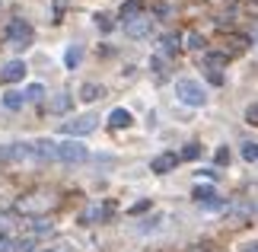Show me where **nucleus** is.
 <instances>
[{
    "label": "nucleus",
    "instance_id": "obj_1",
    "mask_svg": "<svg viewBox=\"0 0 258 252\" xmlns=\"http://www.w3.org/2000/svg\"><path fill=\"white\" fill-rule=\"evenodd\" d=\"M175 96H178V103H182V106H191V109L207 106V89L198 83V80H191V77L175 80Z\"/></svg>",
    "mask_w": 258,
    "mask_h": 252
},
{
    "label": "nucleus",
    "instance_id": "obj_2",
    "mask_svg": "<svg viewBox=\"0 0 258 252\" xmlns=\"http://www.w3.org/2000/svg\"><path fill=\"white\" fill-rule=\"evenodd\" d=\"M0 160L4 163H16V166H35L42 160L35 157V150L29 140H19V144H10V147H0Z\"/></svg>",
    "mask_w": 258,
    "mask_h": 252
},
{
    "label": "nucleus",
    "instance_id": "obj_3",
    "mask_svg": "<svg viewBox=\"0 0 258 252\" xmlns=\"http://www.w3.org/2000/svg\"><path fill=\"white\" fill-rule=\"evenodd\" d=\"M7 42L16 45V48H26L29 42H32V26H29L26 19H10V26H7Z\"/></svg>",
    "mask_w": 258,
    "mask_h": 252
},
{
    "label": "nucleus",
    "instance_id": "obj_4",
    "mask_svg": "<svg viewBox=\"0 0 258 252\" xmlns=\"http://www.w3.org/2000/svg\"><path fill=\"white\" fill-rule=\"evenodd\" d=\"M99 128V115H80V118H71V122H64V134H93Z\"/></svg>",
    "mask_w": 258,
    "mask_h": 252
},
{
    "label": "nucleus",
    "instance_id": "obj_5",
    "mask_svg": "<svg viewBox=\"0 0 258 252\" xmlns=\"http://www.w3.org/2000/svg\"><path fill=\"white\" fill-rule=\"evenodd\" d=\"M153 32V19L150 16H127L124 19V35L127 38H144Z\"/></svg>",
    "mask_w": 258,
    "mask_h": 252
},
{
    "label": "nucleus",
    "instance_id": "obj_6",
    "mask_svg": "<svg viewBox=\"0 0 258 252\" xmlns=\"http://www.w3.org/2000/svg\"><path fill=\"white\" fill-rule=\"evenodd\" d=\"M89 150L86 144H57V160L61 163H86Z\"/></svg>",
    "mask_w": 258,
    "mask_h": 252
},
{
    "label": "nucleus",
    "instance_id": "obj_7",
    "mask_svg": "<svg viewBox=\"0 0 258 252\" xmlns=\"http://www.w3.org/2000/svg\"><path fill=\"white\" fill-rule=\"evenodd\" d=\"M29 144H32L35 157L42 160V163H54V160H57V144L51 137H35V140H29Z\"/></svg>",
    "mask_w": 258,
    "mask_h": 252
},
{
    "label": "nucleus",
    "instance_id": "obj_8",
    "mask_svg": "<svg viewBox=\"0 0 258 252\" xmlns=\"http://www.w3.org/2000/svg\"><path fill=\"white\" fill-rule=\"evenodd\" d=\"M23 77H26V64L23 61H10V64H4V70H0V80H4V83H19Z\"/></svg>",
    "mask_w": 258,
    "mask_h": 252
},
{
    "label": "nucleus",
    "instance_id": "obj_9",
    "mask_svg": "<svg viewBox=\"0 0 258 252\" xmlns=\"http://www.w3.org/2000/svg\"><path fill=\"white\" fill-rule=\"evenodd\" d=\"M223 64H226V58L223 55H204V67H207V74H211V80H214V83H220V80H223V74H220V70H223Z\"/></svg>",
    "mask_w": 258,
    "mask_h": 252
},
{
    "label": "nucleus",
    "instance_id": "obj_10",
    "mask_svg": "<svg viewBox=\"0 0 258 252\" xmlns=\"http://www.w3.org/2000/svg\"><path fill=\"white\" fill-rule=\"evenodd\" d=\"M108 214H112V208H108V205H89L80 214V220H83V224H99V220L108 217Z\"/></svg>",
    "mask_w": 258,
    "mask_h": 252
},
{
    "label": "nucleus",
    "instance_id": "obj_11",
    "mask_svg": "<svg viewBox=\"0 0 258 252\" xmlns=\"http://www.w3.org/2000/svg\"><path fill=\"white\" fill-rule=\"evenodd\" d=\"M175 163H178V157H175V154H160V157H156L153 163H150V169H153L156 176H163V173H172Z\"/></svg>",
    "mask_w": 258,
    "mask_h": 252
},
{
    "label": "nucleus",
    "instance_id": "obj_12",
    "mask_svg": "<svg viewBox=\"0 0 258 252\" xmlns=\"http://www.w3.org/2000/svg\"><path fill=\"white\" fill-rule=\"evenodd\" d=\"M195 201H198V205H207V208H220L223 205V201L217 198V191L207 188V185H198L195 188Z\"/></svg>",
    "mask_w": 258,
    "mask_h": 252
},
{
    "label": "nucleus",
    "instance_id": "obj_13",
    "mask_svg": "<svg viewBox=\"0 0 258 252\" xmlns=\"http://www.w3.org/2000/svg\"><path fill=\"white\" fill-rule=\"evenodd\" d=\"M80 64H83V45H71L64 52V67L67 70H77Z\"/></svg>",
    "mask_w": 258,
    "mask_h": 252
},
{
    "label": "nucleus",
    "instance_id": "obj_14",
    "mask_svg": "<svg viewBox=\"0 0 258 252\" xmlns=\"http://www.w3.org/2000/svg\"><path fill=\"white\" fill-rule=\"evenodd\" d=\"M131 112H127V109H112V115H108V125L112 128H131Z\"/></svg>",
    "mask_w": 258,
    "mask_h": 252
},
{
    "label": "nucleus",
    "instance_id": "obj_15",
    "mask_svg": "<svg viewBox=\"0 0 258 252\" xmlns=\"http://www.w3.org/2000/svg\"><path fill=\"white\" fill-rule=\"evenodd\" d=\"M102 93H105V86H102V83H83V86H80V99H83V103L102 99Z\"/></svg>",
    "mask_w": 258,
    "mask_h": 252
},
{
    "label": "nucleus",
    "instance_id": "obj_16",
    "mask_svg": "<svg viewBox=\"0 0 258 252\" xmlns=\"http://www.w3.org/2000/svg\"><path fill=\"white\" fill-rule=\"evenodd\" d=\"M54 224L51 220H45V217H32L29 220V233H51Z\"/></svg>",
    "mask_w": 258,
    "mask_h": 252
},
{
    "label": "nucleus",
    "instance_id": "obj_17",
    "mask_svg": "<svg viewBox=\"0 0 258 252\" xmlns=\"http://www.w3.org/2000/svg\"><path fill=\"white\" fill-rule=\"evenodd\" d=\"M71 106H74V99L67 96V93H57L51 99V112H71Z\"/></svg>",
    "mask_w": 258,
    "mask_h": 252
},
{
    "label": "nucleus",
    "instance_id": "obj_18",
    "mask_svg": "<svg viewBox=\"0 0 258 252\" xmlns=\"http://www.w3.org/2000/svg\"><path fill=\"white\" fill-rule=\"evenodd\" d=\"M54 201L51 198H23L19 201V208H26V211H38V208H51Z\"/></svg>",
    "mask_w": 258,
    "mask_h": 252
},
{
    "label": "nucleus",
    "instance_id": "obj_19",
    "mask_svg": "<svg viewBox=\"0 0 258 252\" xmlns=\"http://www.w3.org/2000/svg\"><path fill=\"white\" fill-rule=\"evenodd\" d=\"M160 52H166V55H175L178 52V35L175 32H169V35L160 38Z\"/></svg>",
    "mask_w": 258,
    "mask_h": 252
},
{
    "label": "nucleus",
    "instance_id": "obj_20",
    "mask_svg": "<svg viewBox=\"0 0 258 252\" xmlns=\"http://www.w3.org/2000/svg\"><path fill=\"white\" fill-rule=\"evenodd\" d=\"M23 99H29V103H42V99H45V86H42V83H32V86H26Z\"/></svg>",
    "mask_w": 258,
    "mask_h": 252
},
{
    "label": "nucleus",
    "instance_id": "obj_21",
    "mask_svg": "<svg viewBox=\"0 0 258 252\" xmlns=\"http://www.w3.org/2000/svg\"><path fill=\"white\" fill-rule=\"evenodd\" d=\"M26 99H23V93H16V89H10V93H4V109H19Z\"/></svg>",
    "mask_w": 258,
    "mask_h": 252
},
{
    "label": "nucleus",
    "instance_id": "obj_22",
    "mask_svg": "<svg viewBox=\"0 0 258 252\" xmlns=\"http://www.w3.org/2000/svg\"><path fill=\"white\" fill-rule=\"evenodd\" d=\"M242 157H245V160H258V144L245 140V144H242Z\"/></svg>",
    "mask_w": 258,
    "mask_h": 252
},
{
    "label": "nucleus",
    "instance_id": "obj_23",
    "mask_svg": "<svg viewBox=\"0 0 258 252\" xmlns=\"http://www.w3.org/2000/svg\"><path fill=\"white\" fill-rule=\"evenodd\" d=\"M13 252H35V243L32 239H19V243H13Z\"/></svg>",
    "mask_w": 258,
    "mask_h": 252
},
{
    "label": "nucleus",
    "instance_id": "obj_24",
    "mask_svg": "<svg viewBox=\"0 0 258 252\" xmlns=\"http://www.w3.org/2000/svg\"><path fill=\"white\" fill-rule=\"evenodd\" d=\"M182 157H185V160H198V157H201V147H198V144H188V147L182 150Z\"/></svg>",
    "mask_w": 258,
    "mask_h": 252
},
{
    "label": "nucleus",
    "instance_id": "obj_25",
    "mask_svg": "<svg viewBox=\"0 0 258 252\" xmlns=\"http://www.w3.org/2000/svg\"><path fill=\"white\" fill-rule=\"evenodd\" d=\"M185 45H188V48H201L204 42H201V35H198V32H188V35H185Z\"/></svg>",
    "mask_w": 258,
    "mask_h": 252
},
{
    "label": "nucleus",
    "instance_id": "obj_26",
    "mask_svg": "<svg viewBox=\"0 0 258 252\" xmlns=\"http://www.w3.org/2000/svg\"><path fill=\"white\" fill-rule=\"evenodd\" d=\"M137 10H141V4H137V0H127V4L121 7V13H124V19H127L131 13H137Z\"/></svg>",
    "mask_w": 258,
    "mask_h": 252
},
{
    "label": "nucleus",
    "instance_id": "obj_27",
    "mask_svg": "<svg viewBox=\"0 0 258 252\" xmlns=\"http://www.w3.org/2000/svg\"><path fill=\"white\" fill-rule=\"evenodd\" d=\"M0 252H13V239L7 233H0Z\"/></svg>",
    "mask_w": 258,
    "mask_h": 252
},
{
    "label": "nucleus",
    "instance_id": "obj_28",
    "mask_svg": "<svg viewBox=\"0 0 258 252\" xmlns=\"http://www.w3.org/2000/svg\"><path fill=\"white\" fill-rule=\"evenodd\" d=\"M245 118H249L252 125H258V103H255V106H249V112H245Z\"/></svg>",
    "mask_w": 258,
    "mask_h": 252
},
{
    "label": "nucleus",
    "instance_id": "obj_29",
    "mask_svg": "<svg viewBox=\"0 0 258 252\" xmlns=\"http://www.w3.org/2000/svg\"><path fill=\"white\" fill-rule=\"evenodd\" d=\"M147 208H150V201H141V205H134V208H131V214L137 217V214H141V211H147Z\"/></svg>",
    "mask_w": 258,
    "mask_h": 252
},
{
    "label": "nucleus",
    "instance_id": "obj_30",
    "mask_svg": "<svg viewBox=\"0 0 258 252\" xmlns=\"http://www.w3.org/2000/svg\"><path fill=\"white\" fill-rule=\"evenodd\" d=\"M245 252H258V243H252V246H249V249H245Z\"/></svg>",
    "mask_w": 258,
    "mask_h": 252
}]
</instances>
